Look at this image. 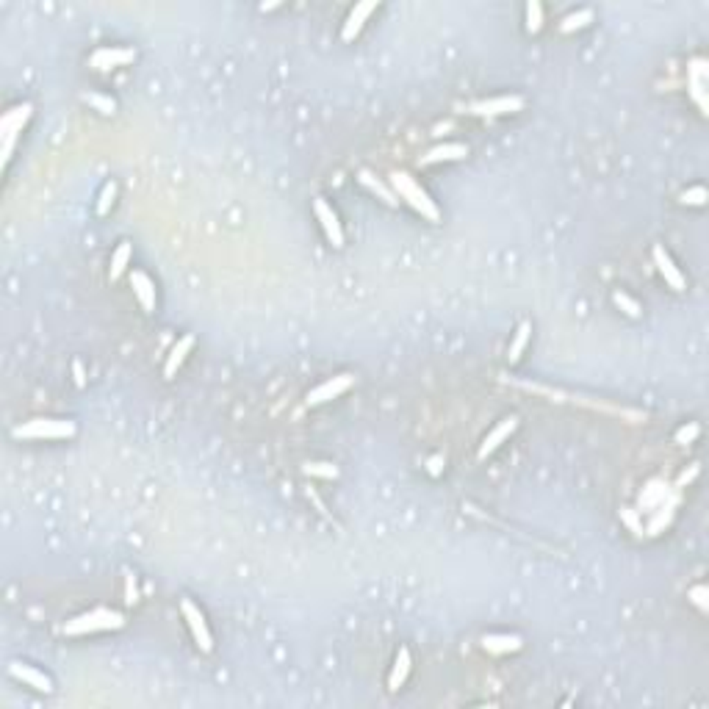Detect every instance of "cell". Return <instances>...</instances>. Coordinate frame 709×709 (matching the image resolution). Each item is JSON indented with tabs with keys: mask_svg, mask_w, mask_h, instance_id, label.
<instances>
[{
	"mask_svg": "<svg viewBox=\"0 0 709 709\" xmlns=\"http://www.w3.org/2000/svg\"><path fill=\"white\" fill-rule=\"evenodd\" d=\"M83 100L89 103V105H95L100 114H114L117 111V103L111 100V98H105V95H98V92H86Z\"/></svg>",
	"mask_w": 709,
	"mask_h": 709,
	"instance_id": "cell-25",
	"label": "cell"
},
{
	"mask_svg": "<svg viewBox=\"0 0 709 709\" xmlns=\"http://www.w3.org/2000/svg\"><path fill=\"white\" fill-rule=\"evenodd\" d=\"M31 111H33V105H31V103H23V105H14L11 111H6V117L0 120V139H3V164H9V158H11V150H14V142H17V136L23 133L26 122L31 120Z\"/></svg>",
	"mask_w": 709,
	"mask_h": 709,
	"instance_id": "cell-3",
	"label": "cell"
},
{
	"mask_svg": "<svg viewBox=\"0 0 709 709\" xmlns=\"http://www.w3.org/2000/svg\"><path fill=\"white\" fill-rule=\"evenodd\" d=\"M130 285H133V294L139 297L142 308L155 310V285H152V280L145 272H130Z\"/></svg>",
	"mask_w": 709,
	"mask_h": 709,
	"instance_id": "cell-16",
	"label": "cell"
},
{
	"mask_svg": "<svg viewBox=\"0 0 709 709\" xmlns=\"http://www.w3.org/2000/svg\"><path fill=\"white\" fill-rule=\"evenodd\" d=\"M360 183L369 189V191H374V194H380V200L382 203H388V205H396V197H394V191L382 183V180H377V177L372 175V172H360Z\"/></svg>",
	"mask_w": 709,
	"mask_h": 709,
	"instance_id": "cell-21",
	"label": "cell"
},
{
	"mask_svg": "<svg viewBox=\"0 0 709 709\" xmlns=\"http://www.w3.org/2000/svg\"><path fill=\"white\" fill-rule=\"evenodd\" d=\"M671 518H673V510H671V507H662V513H657V515H654V521L648 524V535H657L662 527H668V524H671Z\"/></svg>",
	"mask_w": 709,
	"mask_h": 709,
	"instance_id": "cell-31",
	"label": "cell"
},
{
	"mask_svg": "<svg viewBox=\"0 0 709 709\" xmlns=\"http://www.w3.org/2000/svg\"><path fill=\"white\" fill-rule=\"evenodd\" d=\"M665 496H671V490H668V485L665 482L654 480L646 490H643V496H640V505L643 507H654L659 502H665Z\"/></svg>",
	"mask_w": 709,
	"mask_h": 709,
	"instance_id": "cell-22",
	"label": "cell"
},
{
	"mask_svg": "<svg viewBox=\"0 0 709 709\" xmlns=\"http://www.w3.org/2000/svg\"><path fill=\"white\" fill-rule=\"evenodd\" d=\"M524 643L518 634H485L482 637V648L488 654H510V651H518Z\"/></svg>",
	"mask_w": 709,
	"mask_h": 709,
	"instance_id": "cell-15",
	"label": "cell"
},
{
	"mask_svg": "<svg viewBox=\"0 0 709 709\" xmlns=\"http://www.w3.org/2000/svg\"><path fill=\"white\" fill-rule=\"evenodd\" d=\"M590 20H593V11H590V9H579V11H571L568 17H562V23H560V31H562V33H568V31H577V28L587 26Z\"/></svg>",
	"mask_w": 709,
	"mask_h": 709,
	"instance_id": "cell-24",
	"label": "cell"
},
{
	"mask_svg": "<svg viewBox=\"0 0 709 709\" xmlns=\"http://www.w3.org/2000/svg\"><path fill=\"white\" fill-rule=\"evenodd\" d=\"M377 11V0H366V3H357L354 6L352 11H350V17H347V23H344V28H341V36L347 39V42H352L354 36L360 33V28H363V23L372 17Z\"/></svg>",
	"mask_w": 709,
	"mask_h": 709,
	"instance_id": "cell-10",
	"label": "cell"
},
{
	"mask_svg": "<svg viewBox=\"0 0 709 709\" xmlns=\"http://www.w3.org/2000/svg\"><path fill=\"white\" fill-rule=\"evenodd\" d=\"M530 332H532V325L530 322H524V325H518L515 330V335H513V341H510V350H507V357H510V363H515L521 352H524V347H527V341H530Z\"/></svg>",
	"mask_w": 709,
	"mask_h": 709,
	"instance_id": "cell-20",
	"label": "cell"
},
{
	"mask_svg": "<svg viewBox=\"0 0 709 709\" xmlns=\"http://www.w3.org/2000/svg\"><path fill=\"white\" fill-rule=\"evenodd\" d=\"M125 602L127 604H136V602H139V587H136V579H133V577H125Z\"/></svg>",
	"mask_w": 709,
	"mask_h": 709,
	"instance_id": "cell-35",
	"label": "cell"
},
{
	"mask_svg": "<svg viewBox=\"0 0 709 709\" xmlns=\"http://www.w3.org/2000/svg\"><path fill=\"white\" fill-rule=\"evenodd\" d=\"M515 427H518V421L510 416V419H505V421H499L493 430L488 432L485 435V441H482V446H480V460H485V457L490 455V452H496L502 443H505L507 438L515 432Z\"/></svg>",
	"mask_w": 709,
	"mask_h": 709,
	"instance_id": "cell-13",
	"label": "cell"
},
{
	"mask_svg": "<svg viewBox=\"0 0 709 709\" xmlns=\"http://www.w3.org/2000/svg\"><path fill=\"white\" fill-rule=\"evenodd\" d=\"M127 263H130V244L122 241V244L117 247V253L111 255V280L122 278V272L127 269Z\"/></svg>",
	"mask_w": 709,
	"mask_h": 709,
	"instance_id": "cell-23",
	"label": "cell"
},
{
	"mask_svg": "<svg viewBox=\"0 0 709 709\" xmlns=\"http://www.w3.org/2000/svg\"><path fill=\"white\" fill-rule=\"evenodd\" d=\"M621 518H624L634 532H643V524H640V518H637V513H634L632 507H624V510H621Z\"/></svg>",
	"mask_w": 709,
	"mask_h": 709,
	"instance_id": "cell-34",
	"label": "cell"
},
{
	"mask_svg": "<svg viewBox=\"0 0 709 709\" xmlns=\"http://www.w3.org/2000/svg\"><path fill=\"white\" fill-rule=\"evenodd\" d=\"M136 58V51L130 48H100L92 53V67L98 70H108V67H122Z\"/></svg>",
	"mask_w": 709,
	"mask_h": 709,
	"instance_id": "cell-11",
	"label": "cell"
},
{
	"mask_svg": "<svg viewBox=\"0 0 709 709\" xmlns=\"http://www.w3.org/2000/svg\"><path fill=\"white\" fill-rule=\"evenodd\" d=\"M441 463H443L441 457H432V460H430V471H432V474H438V471H441Z\"/></svg>",
	"mask_w": 709,
	"mask_h": 709,
	"instance_id": "cell-36",
	"label": "cell"
},
{
	"mask_svg": "<svg viewBox=\"0 0 709 709\" xmlns=\"http://www.w3.org/2000/svg\"><path fill=\"white\" fill-rule=\"evenodd\" d=\"M313 211H316V219L322 222V230H325L327 241L335 247V250H341V247H344V230H341V222H338L335 211L330 208L325 197H316V200H313Z\"/></svg>",
	"mask_w": 709,
	"mask_h": 709,
	"instance_id": "cell-8",
	"label": "cell"
},
{
	"mask_svg": "<svg viewBox=\"0 0 709 709\" xmlns=\"http://www.w3.org/2000/svg\"><path fill=\"white\" fill-rule=\"evenodd\" d=\"M543 26V9H540V3H527V31H540Z\"/></svg>",
	"mask_w": 709,
	"mask_h": 709,
	"instance_id": "cell-27",
	"label": "cell"
},
{
	"mask_svg": "<svg viewBox=\"0 0 709 709\" xmlns=\"http://www.w3.org/2000/svg\"><path fill=\"white\" fill-rule=\"evenodd\" d=\"M684 205H704L707 203V189L704 186H695V189H687L682 194Z\"/></svg>",
	"mask_w": 709,
	"mask_h": 709,
	"instance_id": "cell-30",
	"label": "cell"
},
{
	"mask_svg": "<svg viewBox=\"0 0 709 709\" xmlns=\"http://www.w3.org/2000/svg\"><path fill=\"white\" fill-rule=\"evenodd\" d=\"M183 618H186V624H189V629L194 634V643L203 648V651H211L214 648V637H211V629H208V621H205L203 609L197 607L194 602H189V599H183Z\"/></svg>",
	"mask_w": 709,
	"mask_h": 709,
	"instance_id": "cell-6",
	"label": "cell"
},
{
	"mask_svg": "<svg viewBox=\"0 0 709 709\" xmlns=\"http://www.w3.org/2000/svg\"><path fill=\"white\" fill-rule=\"evenodd\" d=\"M407 673H410V651H407V648H399L396 662H394V671H391V676H388L391 690H399V687L405 684Z\"/></svg>",
	"mask_w": 709,
	"mask_h": 709,
	"instance_id": "cell-19",
	"label": "cell"
},
{
	"mask_svg": "<svg viewBox=\"0 0 709 709\" xmlns=\"http://www.w3.org/2000/svg\"><path fill=\"white\" fill-rule=\"evenodd\" d=\"M114 197H117V183H105L100 194V203H98V214H108V208L114 205Z\"/></svg>",
	"mask_w": 709,
	"mask_h": 709,
	"instance_id": "cell-28",
	"label": "cell"
},
{
	"mask_svg": "<svg viewBox=\"0 0 709 709\" xmlns=\"http://www.w3.org/2000/svg\"><path fill=\"white\" fill-rule=\"evenodd\" d=\"M194 350V338L191 335H183L180 341H177L175 347H172V352L167 354V363H164V374L167 377H175V372L180 369V363L186 360V354Z\"/></svg>",
	"mask_w": 709,
	"mask_h": 709,
	"instance_id": "cell-18",
	"label": "cell"
},
{
	"mask_svg": "<svg viewBox=\"0 0 709 709\" xmlns=\"http://www.w3.org/2000/svg\"><path fill=\"white\" fill-rule=\"evenodd\" d=\"M524 108L521 95H505V98H490V100H477L468 105V114L477 117H502V114H515Z\"/></svg>",
	"mask_w": 709,
	"mask_h": 709,
	"instance_id": "cell-5",
	"label": "cell"
},
{
	"mask_svg": "<svg viewBox=\"0 0 709 709\" xmlns=\"http://www.w3.org/2000/svg\"><path fill=\"white\" fill-rule=\"evenodd\" d=\"M9 673L14 676V679H20V682H26L28 687H33V690H39V693H51L53 690V682L42 673V671H36V668H31V665H23V662H11L9 665Z\"/></svg>",
	"mask_w": 709,
	"mask_h": 709,
	"instance_id": "cell-12",
	"label": "cell"
},
{
	"mask_svg": "<svg viewBox=\"0 0 709 709\" xmlns=\"http://www.w3.org/2000/svg\"><path fill=\"white\" fill-rule=\"evenodd\" d=\"M612 303L618 305V308H621V310H624L626 316H632V319H637V316H640V305L634 303L629 294H624V291H615V294H612Z\"/></svg>",
	"mask_w": 709,
	"mask_h": 709,
	"instance_id": "cell-26",
	"label": "cell"
},
{
	"mask_svg": "<svg viewBox=\"0 0 709 709\" xmlns=\"http://www.w3.org/2000/svg\"><path fill=\"white\" fill-rule=\"evenodd\" d=\"M468 155V147L460 145V142H449V145H438L432 147L427 155H421V164H435V161H457V158H466Z\"/></svg>",
	"mask_w": 709,
	"mask_h": 709,
	"instance_id": "cell-17",
	"label": "cell"
},
{
	"mask_svg": "<svg viewBox=\"0 0 709 709\" xmlns=\"http://www.w3.org/2000/svg\"><path fill=\"white\" fill-rule=\"evenodd\" d=\"M305 474H313V477H335L338 468L330 466V463H308V466H305Z\"/></svg>",
	"mask_w": 709,
	"mask_h": 709,
	"instance_id": "cell-29",
	"label": "cell"
},
{
	"mask_svg": "<svg viewBox=\"0 0 709 709\" xmlns=\"http://www.w3.org/2000/svg\"><path fill=\"white\" fill-rule=\"evenodd\" d=\"M391 183H394V189H396V194L402 197V200H407V203L413 205L421 216H427L430 222H438L441 219V211H438V205L432 203L430 200V194L413 180V177L407 175V172H394L391 175Z\"/></svg>",
	"mask_w": 709,
	"mask_h": 709,
	"instance_id": "cell-2",
	"label": "cell"
},
{
	"mask_svg": "<svg viewBox=\"0 0 709 709\" xmlns=\"http://www.w3.org/2000/svg\"><path fill=\"white\" fill-rule=\"evenodd\" d=\"M698 432H701L698 424H687V427H682V430L676 432V443H690V441H695Z\"/></svg>",
	"mask_w": 709,
	"mask_h": 709,
	"instance_id": "cell-33",
	"label": "cell"
},
{
	"mask_svg": "<svg viewBox=\"0 0 709 709\" xmlns=\"http://www.w3.org/2000/svg\"><path fill=\"white\" fill-rule=\"evenodd\" d=\"M687 75H690V95L693 100L698 103L701 111H707V61L704 58H693L690 67H687Z\"/></svg>",
	"mask_w": 709,
	"mask_h": 709,
	"instance_id": "cell-9",
	"label": "cell"
},
{
	"mask_svg": "<svg viewBox=\"0 0 709 709\" xmlns=\"http://www.w3.org/2000/svg\"><path fill=\"white\" fill-rule=\"evenodd\" d=\"M75 435V424L73 421H61V419H33V421H26L20 427H14V438H31V441H39V438H70Z\"/></svg>",
	"mask_w": 709,
	"mask_h": 709,
	"instance_id": "cell-4",
	"label": "cell"
},
{
	"mask_svg": "<svg viewBox=\"0 0 709 709\" xmlns=\"http://www.w3.org/2000/svg\"><path fill=\"white\" fill-rule=\"evenodd\" d=\"M125 626V618L122 612L117 609H92V612H83L73 621L64 624V634H92V632H108V629H122Z\"/></svg>",
	"mask_w": 709,
	"mask_h": 709,
	"instance_id": "cell-1",
	"label": "cell"
},
{
	"mask_svg": "<svg viewBox=\"0 0 709 709\" xmlns=\"http://www.w3.org/2000/svg\"><path fill=\"white\" fill-rule=\"evenodd\" d=\"M687 596H690V602H693L695 607L701 609V612H707V609H709V602H707L709 593H707V587H704V584H695V587H693V590H690Z\"/></svg>",
	"mask_w": 709,
	"mask_h": 709,
	"instance_id": "cell-32",
	"label": "cell"
},
{
	"mask_svg": "<svg viewBox=\"0 0 709 709\" xmlns=\"http://www.w3.org/2000/svg\"><path fill=\"white\" fill-rule=\"evenodd\" d=\"M354 377L352 374H338V377H332V380L322 382L319 388H313L308 396H305V405L308 407H316V405H325L330 399H338L344 391H350L352 388Z\"/></svg>",
	"mask_w": 709,
	"mask_h": 709,
	"instance_id": "cell-7",
	"label": "cell"
},
{
	"mask_svg": "<svg viewBox=\"0 0 709 709\" xmlns=\"http://www.w3.org/2000/svg\"><path fill=\"white\" fill-rule=\"evenodd\" d=\"M654 263H657L659 275L665 278V283H668L673 291H684L682 272H679V266L673 263V258L665 253V247H654Z\"/></svg>",
	"mask_w": 709,
	"mask_h": 709,
	"instance_id": "cell-14",
	"label": "cell"
}]
</instances>
